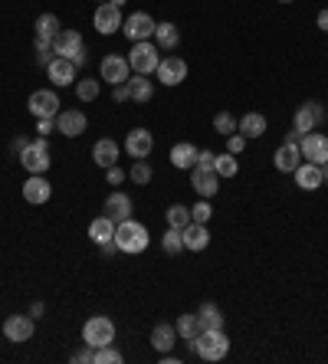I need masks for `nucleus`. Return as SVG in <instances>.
Returning <instances> with one entry per match:
<instances>
[{
	"label": "nucleus",
	"instance_id": "nucleus-1",
	"mask_svg": "<svg viewBox=\"0 0 328 364\" xmlns=\"http://www.w3.org/2000/svg\"><path fill=\"white\" fill-rule=\"evenodd\" d=\"M115 243H119V249H122V253H128V256H138V253H145V249H148V243H151L148 227L128 217V220H122L119 227H115Z\"/></svg>",
	"mask_w": 328,
	"mask_h": 364
},
{
	"label": "nucleus",
	"instance_id": "nucleus-2",
	"mask_svg": "<svg viewBox=\"0 0 328 364\" xmlns=\"http://www.w3.org/2000/svg\"><path fill=\"white\" fill-rule=\"evenodd\" d=\"M194 355L200 361H224L230 355V338L224 335V328H217V332H200L194 338Z\"/></svg>",
	"mask_w": 328,
	"mask_h": 364
},
{
	"label": "nucleus",
	"instance_id": "nucleus-3",
	"mask_svg": "<svg viewBox=\"0 0 328 364\" xmlns=\"http://www.w3.org/2000/svg\"><path fill=\"white\" fill-rule=\"evenodd\" d=\"M53 53H56V56H63V59H73L79 69L89 63V49H85L83 37H79L75 30H59L56 39H53Z\"/></svg>",
	"mask_w": 328,
	"mask_h": 364
},
{
	"label": "nucleus",
	"instance_id": "nucleus-4",
	"mask_svg": "<svg viewBox=\"0 0 328 364\" xmlns=\"http://www.w3.org/2000/svg\"><path fill=\"white\" fill-rule=\"evenodd\" d=\"M161 63V49L158 43H151V39H141V43H135L128 53V66L138 73V76H151L154 69H158Z\"/></svg>",
	"mask_w": 328,
	"mask_h": 364
},
{
	"label": "nucleus",
	"instance_id": "nucleus-5",
	"mask_svg": "<svg viewBox=\"0 0 328 364\" xmlns=\"http://www.w3.org/2000/svg\"><path fill=\"white\" fill-rule=\"evenodd\" d=\"M83 341L89 348H105L115 341V322L109 315H92L83 325Z\"/></svg>",
	"mask_w": 328,
	"mask_h": 364
},
{
	"label": "nucleus",
	"instance_id": "nucleus-6",
	"mask_svg": "<svg viewBox=\"0 0 328 364\" xmlns=\"http://www.w3.org/2000/svg\"><path fill=\"white\" fill-rule=\"evenodd\" d=\"M20 164L27 168V174H47L49 171V144L47 138H30V144L20 151Z\"/></svg>",
	"mask_w": 328,
	"mask_h": 364
},
{
	"label": "nucleus",
	"instance_id": "nucleus-7",
	"mask_svg": "<svg viewBox=\"0 0 328 364\" xmlns=\"http://www.w3.org/2000/svg\"><path fill=\"white\" fill-rule=\"evenodd\" d=\"M128 76H131L128 56H119V53L102 56V63H99V79H105L109 86H122V82H128Z\"/></svg>",
	"mask_w": 328,
	"mask_h": 364
},
{
	"label": "nucleus",
	"instance_id": "nucleus-8",
	"mask_svg": "<svg viewBox=\"0 0 328 364\" xmlns=\"http://www.w3.org/2000/svg\"><path fill=\"white\" fill-rule=\"evenodd\" d=\"M328 118V108L322 106V102H305V106H299V112H296V118H292V128L296 132H302V134H309V132H315L322 122Z\"/></svg>",
	"mask_w": 328,
	"mask_h": 364
},
{
	"label": "nucleus",
	"instance_id": "nucleus-9",
	"mask_svg": "<svg viewBox=\"0 0 328 364\" xmlns=\"http://www.w3.org/2000/svg\"><path fill=\"white\" fill-rule=\"evenodd\" d=\"M27 108L33 118H56L59 115V96L53 89H33V96L27 99Z\"/></svg>",
	"mask_w": 328,
	"mask_h": 364
},
{
	"label": "nucleus",
	"instance_id": "nucleus-10",
	"mask_svg": "<svg viewBox=\"0 0 328 364\" xmlns=\"http://www.w3.org/2000/svg\"><path fill=\"white\" fill-rule=\"evenodd\" d=\"M299 151H302V161H312V164H319V168L328 164V134H322V132L302 134Z\"/></svg>",
	"mask_w": 328,
	"mask_h": 364
},
{
	"label": "nucleus",
	"instance_id": "nucleus-11",
	"mask_svg": "<svg viewBox=\"0 0 328 364\" xmlns=\"http://www.w3.org/2000/svg\"><path fill=\"white\" fill-rule=\"evenodd\" d=\"M154 76H158L161 86L174 89V86H181V82L188 79V63H184L181 56H164L158 63V69H154Z\"/></svg>",
	"mask_w": 328,
	"mask_h": 364
},
{
	"label": "nucleus",
	"instance_id": "nucleus-12",
	"mask_svg": "<svg viewBox=\"0 0 328 364\" xmlns=\"http://www.w3.org/2000/svg\"><path fill=\"white\" fill-rule=\"evenodd\" d=\"M154 17L151 13H145V10H138V13H131L128 20L122 23V33L131 39V43H141V39H151L154 37Z\"/></svg>",
	"mask_w": 328,
	"mask_h": 364
},
{
	"label": "nucleus",
	"instance_id": "nucleus-13",
	"mask_svg": "<svg viewBox=\"0 0 328 364\" xmlns=\"http://www.w3.org/2000/svg\"><path fill=\"white\" fill-rule=\"evenodd\" d=\"M85 128H89V118H85L83 108H59L56 132L63 134V138H79Z\"/></svg>",
	"mask_w": 328,
	"mask_h": 364
},
{
	"label": "nucleus",
	"instance_id": "nucleus-14",
	"mask_svg": "<svg viewBox=\"0 0 328 364\" xmlns=\"http://www.w3.org/2000/svg\"><path fill=\"white\" fill-rule=\"evenodd\" d=\"M33 332H37V318H30V315H7L4 318V335H7V341H13V345L30 341Z\"/></svg>",
	"mask_w": 328,
	"mask_h": 364
},
{
	"label": "nucleus",
	"instance_id": "nucleus-15",
	"mask_svg": "<svg viewBox=\"0 0 328 364\" xmlns=\"http://www.w3.org/2000/svg\"><path fill=\"white\" fill-rule=\"evenodd\" d=\"M95 30L102 33V37H112L115 30H122V7H115V4H99L95 7V17H92Z\"/></svg>",
	"mask_w": 328,
	"mask_h": 364
},
{
	"label": "nucleus",
	"instance_id": "nucleus-16",
	"mask_svg": "<svg viewBox=\"0 0 328 364\" xmlns=\"http://www.w3.org/2000/svg\"><path fill=\"white\" fill-rule=\"evenodd\" d=\"M47 76H49V82H53V86H59V89L75 86V79H79V66H75L73 59L56 56V59H53V63L47 66Z\"/></svg>",
	"mask_w": 328,
	"mask_h": 364
},
{
	"label": "nucleus",
	"instance_id": "nucleus-17",
	"mask_svg": "<svg viewBox=\"0 0 328 364\" xmlns=\"http://www.w3.org/2000/svg\"><path fill=\"white\" fill-rule=\"evenodd\" d=\"M49 197H53V184L43 174H30L23 181V201L27 203H47Z\"/></svg>",
	"mask_w": 328,
	"mask_h": 364
},
{
	"label": "nucleus",
	"instance_id": "nucleus-18",
	"mask_svg": "<svg viewBox=\"0 0 328 364\" xmlns=\"http://www.w3.org/2000/svg\"><path fill=\"white\" fill-rule=\"evenodd\" d=\"M151 148H154V138H151L148 128H131L128 138H125V151H128V158H148Z\"/></svg>",
	"mask_w": 328,
	"mask_h": 364
},
{
	"label": "nucleus",
	"instance_id": "nucleus-19",
	"mask_svg": "<svg viewBox=\"0 0 328 364\" xmlns=\"http://www.w3.org/2000/svg\"><path fill=\"white\" fill-rule=\"evenodd\" d=\"M56 33H59V17L56 13H40L37 27H33V39H37V46H53Z\"/></svg>",
	"mask_w": 328,
	"mask_h": 364
},
{
	"label": "nucleus",
	"instance_id": "nucleus-20",
	"mask_svg": "<svg viewBox=\"0 0 328 364\" xmlns=\"http://www.w3.org/2000/svg\"><path fill=\"white\" fill-rule=\"evenodd\" d=\"M105 217H112L115 223H122V220H128L131 217V197L125 191H112L109 197H105Z\"/></svg>",
	"mask_w": 328,
	"mask_h": 364
},
{
	"label": "nucleus",
	"instance_id": "nucleus-21",
	"mask_svg": "<svg viewBox=\"0 0 328 364\" xmlns=\"http://www.w3.org/2000/svg\"><path fill=\"white\" fill-rule=\"evenodd\" d=\"M272 164H276V171L292 174V171H296V168L302 164V151H299V144L282 142L279 148H276V158H272Z\"/></svg>",
	"mask_w": 328,
	"mask_h": 364
},
{
	"label": "nucleus",
	"instance_id": "nucleus-22",
	"mask_svg": "<svg viewBox=\"0 0 328 364\" xmlns=\"http://www.w3.org/2000/svg\"><path fill=\"white\" fill-rule=\"evenodd\" d=\"M181 233H184V249H190V253H204V249L210 246V230H207V223L190 220Z\"/></svg>",
	"mask_w": 328,
	"mask_h": 364
},
{
	"label": "nucleus",
	"instance_id": "nucleus-23",
	"mask_svg": "<svg viewBox=\"0 0 328 364\" xmlns=\"http://www.w3.org/2000/svg\"><path fill=\"white\" fill-rule=\"evenodd\" d=\"M190 184H194V191L200 194V197H214L217 187H220V174L217 171H204V168H190Z\"/></svg>",
	"mask_w": 328,
	"mask_h": 364
},
{
	"label": "nucleus",
	"instance_id": "nucleus-24",
	"mask_svg": "<svg viewBox=\"0 0 328 364\" xmlns=\"http://www.w3.org/2000/svg\"><path fill=\"white\" fill-rule=\"evenodd\" d=\"M296 184H299L302 191H319L322 184H325V177H322V168L312 161H302L299 168H296Z\"/></svg>",
	"mask_w": 328,
	"mask_h": 364
},
{
	"label": "nucleus",
	"instance_id": "nucleus-25",
	"mask_svg": "<svg viewBox=\"0 0 328 364\" xmlns=\"http://www.w3.org/2000/svg\"><path fill=\"white\" fill-rule=\"evenodd\" d=\"M151 345H154V351H158V355L171 351V348L178 345V328L168 325V322H158V325L151 328Z\"/></svg>",
	"mask_w": 328,
	"mask_h": 364
},
{
	"label": "nucleus",
	"instance_id": "nucleus-26",
	"mask_svg": "<svg viewBox=\"0 0 328 364\" xmlns=\"http://www.w3.org/2000/svg\"><path fill=\"white\" fill-rule=\"evenodd\" d=\"M197 144H190V142H178L174 148H171V164L178 168V171H190L197 164Z\"/></svg>",
	"mask_w": 328,
	"mask_h": 364
},
{
	"label": "nucleus",
	"instance_id": "nucleus-27",
	"mask_svg": "<svg viewBox=\"0 0 328 364\" xmlns=\"http://www.w3.org/2000/svg\"><path fill=\"white\" fill-rule=\"evenodd\" d=\"M236 132L243 134L246 142L262 138V134H266V115H260V112H246V115L236 122Z\"/></svg>",
	"mask_w": 328,
	"mask_h": 364
},
{
	"label": "nucleus",
	"instance_id": "nucleus-28",
	"mask_svg": "<svg viewBox=\"0 0 328 364\" xmlns=\"http://www.w3.org/2000/svg\"><path fill=\"white\" fill-rule=\"evenodd\" d=\"M92 161L99 164V168H112V164H119V144H115L112 138H99V142L92 144Z\"/></svg>",
	"mask_w": 328,
	"mask_h": 364
},
{
	"label": "nucleus",
	"instance_id": "nucleus-29",
	"mask_svg": "<svg viewBox=\"0 0 328 364\" xmlns=\"http://www.w3.org/2000/svg\"><path fill=\"white\" fill-rule=\"evenodd\" d=\"M197 322H200V332H217V328H224V312L217 302H204L197 308Z\"/></svg>",
	"mask_w": 328,
	"mask_h": 364
},
{
	"label": "nucleus",
	"instance_id": "nucleus-30",
	"mask_svg": "<svg viewBox=\"0 0 328 364\" xmlns=\"http://www.w3.org/2000/svg\"><path fill=\"white\" fill-rule=\"evenodd\" d=\"M115 227H119V223L112 220V217H95L92 223H89V240L95 243V246H99V243H109V240H115Z\"/></svg>",
	"mask_w": 328,
	"mask_h": 364
},
{
	"label": "nucleus",
	"instance_id": "nucleus-31",
	"mask_svg": "<svg viewBox=\"0 0 328 364\" xmlns=\"http://www.w3.org/2000/svg\"><path fill=\"white\" fill-rule=\"evenodd\" d=\"M154 43L158 49H178L181 46V30L171 23V20H161L158 27H154Z\"/></svg>",
	"mask_w": 328,
	"mask_h": 364
},
{
	"label": "nucleus",
	"instance_id": "nucleus-32",
	"mask_svg": "<svg viewBox=\"0 0 328 364\" xmlns=\"http://www.w3.org/2000/svg\"><path fill=\"white\" fill-rule=\"evenodd\" d=\"M128 89H131V102H151L154 99V82L148 76H128Z\"/></svg>",
	"mask_w": 328,
	"mask_h": 364
},
{
	"label": "nucleus",
	"instance_id": "nucleus-33",
	"mask_svg": "<svg viewBox=\"0 0 328 364\" xmlns=\"http://www.w3.org/2000/svg\"><path fill=\"white\" fill-rule=\"evenodd\" d=\"M174 328H178V338H181V341H194V338L200 335V322H197V312L181 315L178 322H174Z\"/></svg>",
	"mask_w": 328,
	"mask_h": 364
},
{
	"label": "nucleus",
	"instance_id": "nucleus-34",
	"mask_svg": "<svg viewBox=\"0 0 328 364\" xmlns=\"http://www.w3.org/2000/svg\"><path fill=\"white\" fill-rule=\"evenodd\" d=\"M161 246H164V253L178 256L181 249H184V233H181L178 227H168V230H164V237H161Z\"/></svg>",
	"mask_w": 328,
	"mask_h": 364
},
{
	"label": "nucleus",
	"instance_id": "nucleus-35",
	"mask_svg": "<svg viewBox=\"0 0 328 364\" xmlns=\"http://www.w3.org/2000/svg\"><path fill=\"white\" fill-rule=\"evenodd\" d=\"M99 79H75V96H79V102H92V99H99Z\"/></svg>",
	"mask_w": 328,
	"mask_h": 364
},
{
	"label": "nucleus",
	"instance_id": "nucleus-36",
	"mask_svg": "<svg viewBox=\"0 0 328 364\" xmlns=\"http://www.w3.org/2000/svg\"><path fill=\"white\" fill-rule=\"evenodd\" d=\"M128 177H131V184H138V187H145V184H151V177H154V171H151V164L145 161V158H138V161L131 164Z\"/></svg>",
	"mask_w": 328,
	"mask_h": 364
},
{
	"label": "nucleus",
	"instance_id": "nucleus-37",
	"mask_svg": "<svg viewBox=\"0 0 328 364\" xmlns=\"http://www.w3.org/2000/svg\"><path fill=\"white\" fill-rule=\"evenodd\" d=\"M220 177H236V171H240V161H236V154L224 151V154H217V168H214Z\"/></svg>",
	"mask_w": 328,
	"mask_h": 364
},
{
	"label": "nucleus",
	"instance_id": "nucleus-38",
	"mask_svg": "<svg viewBox=\"0 0 328 364\" xmlns=\"http://www.w3.org/2000/svg\"><path fill=\"white\" fill-rule=\"evenodd\" d=\"M236 122H240V118H236L233 112H217L214 115V132L220 134V138H226V134L236 132Z\"/></svg>",
	"mask_w": 328,
	"mask_h": 364
},
{
	"label": "nucleus",
	"instance_id": "nucleus-39",
	"mask_svg": "<svg viewBox=\"0 0 328 364\" xmlns=\"http://www.w3.org/2000/svg\"><path fill=\"white\" fill-rule=\"evenodd\" d=\"M188 223H190V207H184V203H171V207H168V227L184 230Z\"/></svg>",
	"mask_w": 328,
	"mask_h": 364
},
{
	"label": "nucleus",
	"instance_id": "nucleus-40",
	"mask_svg": "<svg viewBox=\"0 0 328 364\" xmlns=\"http://www.w3.org/2000/svg\"><path fill=\"white\" fill-rule=\"evenodd\" d=\"M125 358H122V351L115 345H105V348H95V358H92V364H122Z\"/></svg>",
	"mask_w": 328,
	"mask_h": 364
},
{
	"label": "nucleus",
	"instance_id": "nucleus-41",
	"mask_svg": "<svg viewBox=\"0 0 328 364\" xmlns=\"http://www.w3.org/2000/svg\"><path fill=\"white\" fill-rule=\"evenodd\" d=\"M210 217H214V207H210L207 197H200V201L190 207V220H194V223H210Z\"/></svg>",
	"mask_w": 328,
	"mask_h": 364
},
{
	"label": "nucleus",
	"instance_id": "nucleus-42",
	"mask_svg": "<svg viewBox=\"0 0 328 364\" xmlns=\"http://www.w3.org/2000/svg\"><path fill=\"white\" fill-rule=\"evenodd\" d=\"M194 168L214 171V168H217V154H214V151H207V148H200V151H197V164H194Z\"/></svg>",
	"mask_w": 328,
	"mask_h": 364
},
{
	"label": "nucleus",
	"instance_id": "nucleus-43",
	"mask_svg": "<svg viewBox=\"0 0 328 364\" xmlns=\"http://www.w3.org/2000/svg\"><path fill=\"white\" fill-rule=\"evenodd\" d=\"M53 59H56L53 46H37V53H33V63H37V66H43V69H47Z\"/></svg>",
	"mask_w": 328,
	"mask_h": 364
},
{
	"label": "nucleus",
	"instance_id": "nucleus-44",
	"mask_svg": "<svg viewBox=\"0 0 328 364\" xmlns=\"http://www.w3.org/2000/svg\"><path fill=\"white\" fill-rule=\"evenodd\" d=\"M246 148V138L240 132H233V134H226V151L230 154H240Z\"/></svg>",
	"mask_w": 328,
	"mask_h": 364
},
{
	"label": "nucleus",
	"instance_id": "nucleus-45",
	"mask_svg": "<svg viewBox=\"0 0 328 364\" xmlns=\"http://www.w3.org/2000/svg\"><path fill=\"white\" fill-rule=\"evenodd\" d=\"M128 174H125V168L122 164H112V168H105V181L109 184H122Z\"/></svg>",
	"mask_w": 328,
	"mask_h": 364
},
{
	"label": "nucleus",
	"instance_id": "nucleus-46",
	"mask_svg": "<svg viewBox=\"0 0 328 364\" xmlns=\"http://www.w3.org/2000/svg\"><path fill=\"white\" fill-rule=\"evenodd\" d=\"M37 132H40V138L53 134L56 132V118H37Z\"/></svg>",
	"mask_w": 328,
	"mask_h": 364
},
{
	"label": "nucleus",
	"instance_id": "nucleus-47",
	"mask_svg": "<svg viewBox=\"0 0 328 364\" xmlns=\"http://www.w3.org/2000/svg\"><path fill=\"white\" fill-rule=\"evenodd\" d=\"M112 99L122 106V102H131V89H128V82H122V86H112Z\"/></svg>",
	"mask_w": 328,
	"mask_h": 364
},
{
	"label": "nucleus",
	"instance_id": "nucleus-48",
	"mask_svg": "<svg viewBox=\"0 0 328 364\" xmlns=\"http://www.w3.org/2000/svg\"><path fill=\"white\" fill-rule=\"evenodd\" d=\"M92 358H95V348H89V345H85L83 351H75V355L69 358V361H73V364H92Z\"/></svg>",
	"mask_w": 328,
	"mask_h": 364
},
{
	"label": "nucleus",
	"instance_id": "nucleus-49",
	"mask_svg": "<svg viewBox=\"0 0 328 364\" xmlns=\"http://www.w3.org/2000/svg\"><path fill=\"white\" fill-rule=\"evenodd\" d=\"M99 249H102V256H115V253H122V249H119V243H115V240H109V243H99Z\"/></svg>",
	"mask_w": 328,
	"mask_h": 364
},
{
	"label": "nucleus",
	"instance_id": "nucleus-50",
	"mask_svg": "<svg viewBox=\"0 0 328 364\" xmlns=\"http://www.w3.org/2000/svg\"><path fill=\"white\" fill-rule=\"evenodd\" d=\"M27 144H30V138H23V134H17V138H13V142H10V148H13V151H23V148H27Z\"/></svg>",
	"mask_w": 328,
	"mask_h": 364
},
{
	"label": "nucleus",
	"instance_id": "nucleus-51",
	"mask_svg": "<svg viewBox=\"0 0 328 364\" xmlns=\"http://www.w3.org/2000/svg\"><path fill=\"white\" fill-rule=\"evenodd\" d=\"M315 23H319L322 33H328V7H325V10H319V17H315Z\"/></svg>",
	"mask_w": 328,
	"mask_h": 364
},
{
	"label": "nucleus",
	"instance_id": "nucleus-52",
	"mask_svg": "<svg viewBox=\"0 0 328 364\" xmlns=\"http://www.w3.org/2000/svg\"><path fill=\"white\" fill-rule=\"evenodd\" d=\"M43 312H47V306H43V302H33V306H30V315H33V318H40Z\"/></svg>",
	"mask_w": 328,
	"mask_h": 364
},
{
	"label": "nucleus",
	"instance_id": "nucleus-53",
	"mask_svg": "<svg viewBox=\"0 0 328 364\" xmlns=\"http://www.w3.org/2000/svg\"><path fill=\"white\" fill-rule=\"evenodd\" d=\"M286 142H289V144H299V142H302V132H296V128H292V132L286 134Z\"/></svg>",
	"mask_w": 328,
	"mask_h": 364
},
{
	"label": "nucleus",
	"instance_id": "nucleus-54",
	"mask_svg": "<svg viewBox=\"0 0 328 364\" xmlns=\"http://www.w3.org/2000/svg\"><path fill=\"white\" fill-rule=\"evenodd\" d=\"M109 4H115V7H125V4H128V0H109Z\"/></svg>",
	"mask_w": 328,
	"mask_h": 364
},
{
	"label": "nucleus",
	"instance_id": "nucleus-55",
	"mask_svg": "<svg viewBox=\"0 0 328 364\" xmlns=\"http://www.w3.org/2000/svg\"><path fill=\"white\" fill-rule=\"evenodd\" d=\"M322 177H325V184H328V164H322Z\"/></svg>",
	"mask_w": 328,
	"mask_h": 364
},
{
	"label": "nucleus",
	"instance_id": "nucleus-56",
	"mask_svg": "<svg viewBox=\"0 0 328 364\" xmlns=\"http://www.w3.org/2000/svg\"><path fill=\"white\" fill-rule=\"evenodd\" d=\"M279 4H296V0H279Z\"/></svg>",
	"mask_w": 328,
	"mask_h": 364
},
{
	"label": "nucleus",
	"instance_id": "nucleus-57",
	"mask_svg": "<svg viewBox=\"0 0 328 364\" xmlns=\"http://www.w3.org/2000/svg\"><path fill=\"white\" fill-rule=\"evenodd\" d=\"M99 4H109V0H99Z\"/></svg>",
	"mask_w": 328,
	"mask_h": 364
}]
</instances>
